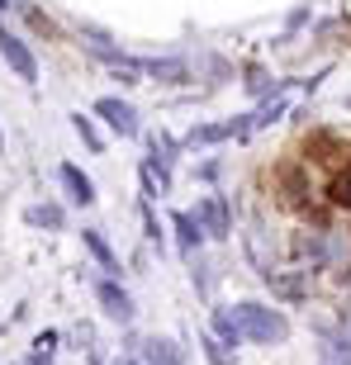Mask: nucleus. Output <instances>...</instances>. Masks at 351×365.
Returning a JSON list of instances; mask_svg holds the SVG:
<instances>
[{"label": "nucleus", "instance_id": "nucleus-5", "mask_svg": "<svg viewBox=\"0 0 351 365\" xmlns=\"http://www.w3.org/2000/svg\"><path fill=\"white\" fill-rule=\"evenodd\" d=\"M95 119H105L119 138H138V133H143L138 109L128 105V100H119V95H100V100H95Z\"/></svg>", "mask_w": 351, "mask_h": 365}, {"label": "nucleus", "instance_id": "nucleus-14", "mask_svg": "<svg viewBox=\"0 0 351 365\" xmlns=\"http://www.w3.org/2000/svg\"><path fill=\"white\" fill-rule=\"evenodd\" d=\"M24 218L34 223V228H48V232H62V228H67V214H62V204H34Z\"/></svg>", "mask_w": 351, "mask_h": 365}, {"label": "nucleus", "instance_id": "nucleus-24", "mask_svg": "<svg viewBox=\"0 0 351 365\" xmlns=\"http://www.w3.org/2000/svg\"><path fill=\"white\" fill-rule=\"evenodd\" d=\"M0 10H5V5H0Z\"/></svg>", "mask_w": 351, "mask_h": 365}, {"label": "nucleus", "instance_id": "nucleus-9", "mask_svg": "<svg viewBox=\"0 0 351 365\" xmlns=\"http://www.w3.org/2000/svg\"><path fill=\"white\" fill-rule=\"evenodd\" d=\"M81 242H86V252H91V257L100 261V271L119 280V275H123V266H119V257H114V247L105 242V232H100V228H81Z\"/></svg>", "mask_w": 351, "mask_h": 365}, {"label": "nucleus", "instance_id": "nucleus-3", "mask_svg": "<svg viewBox=\"0 0 351 365\" xmlns=\"http://www.w3.org/2000/svg\"><path fill=\"white\" fill-rule=\"evenodd\" d=\"M190 214L200 218V228H204L209 242H228L233 237V214H228V200H223V195H204V200H195Z\"/></svg>", "mask_w": 351, "mask_h": 365}, {"label": "nucleus", "instance_id": "nucleus-23", "mask_svg": "<svg viewBox=\"0 0 351 365\" xmlns=\"http://www.w3.org/2000/svg\"><path fill=\"white\" fill-rule=\"evenodd\" d=\"M0 152H5V133H0Z\"/></svg>", "mask_w": 351, "mask_h": 365}, {"label": "nucleus", "instance_id": "nucleus-18", "mask_svg": "<svg viewBox=\"0 0 351 365\" xmlns=\"http://www.w3.org/2000/svg\"><path fill=\"white\" fill-rule=\"evenodd\" d=\"M332 204H351V171L332 180Z\"/></svg>", "mask_w": 351, "mask_h": 365}, {"label": "nucleus", "instance_id": "nucleus-1", "mask_svg": "<svg viewBox=\"0 0 351 365\" xmlns=\"http://www.w3.org/2000/svg\"><path fill=\"white\" fill-rule=\"evenodd\" d=\"M233 313H238L247 341H257V346H280V341H290V318H285L280 309L257 304V299H243V304H233Z\"/></svg>", "mask_w": 351, "mask_h": 365}, {"label": "nucleus", "instance_id": "nucleus-8", "mask_svg": "<svg viewBox=\"0 0 351 365\" xmlns=\"http://www.w3.org/2000/svg\"><path fill=\"white\" fill-rule=\"evenodd\" d=\"M133 67L143 71V76H152V81H162V86H180L190 76V67L180 57H138Z\"/></svg>", "mask_w": 351, "mask_h": 365}, {"label": "nucleus", "instance_id": "nucleus-15", "mask_svg": "<svg viewBox=\"0 0 351 365\" xmlns=\"http://www.w3.org/2000/svg\"><path fill=\"white\" fill-rule=\"evenodd\" d=\"M200 351L209 365H238V346H228V341H218L214 332H204L200 337Z\"/></svg>", "mask_w": 351, "mask_h": 365}, {"label": "nucleus", "instance_id": "nucleus-22", "mask_svg": "<svg viewBox=\"0 0 351 365\" xmlns=\"http://www.w3.org/2000/svg\"><path fill=\"white\" fill-rule=\"evenodd\" d=\"M114 365H143V361H133V356H119V361H114Z\"/></svg>", "mask_w": 351, "mask_h": 365}, {"label": "nucleus", "instance_id": "nucleus-19", "mask_svg": "<svg viewBox=\"0 0 351 365\" xmlns=\"http://www.w3.org/2000/svg\"><path fill=\"white\" fill-rule=\"evenodd\" d=\"M218 171H223V162H218V157H209V162L195 166V176H200V180H218Z\"/></svg>", "mask_w": 351, "mask_h": 365}, {"label": "nucleus", "instance_id": "nucleus-16", "mask_svg": "<svg viewBox=\"0 0 351 365\" xmlns=\"http://www.w3.org/2000/svg\"><path fill=\"white\" fill-rule=\"evenodd\" d=\"M243 86L257 95V100H275V95H285V86H280V81H270L261 67H247V81H243Z\"/></svg>", "mask_w": 351, "mask_h": 365}, {"label": "nucleus", "instance_id": "nucleus-11", "mask_svg": "<svg viewBox=\"0 0 351 365\" xmlns=\"http://www.w3.org/2000/svg\"><path fill=\"white\" fill-rule=\"evenodd\" d=\"M138 356H143V365H185L180 361V346L166 341V337H148L138 346Z\"/></svg>", "mask_w": 351, "mask_h": 365}, {"label": "nucleus", "instance_id": "nucleus-7", "mask_svg": "<svg viewBox=\"0 0 351 365\" xmlns=\"http://www.w3.org/2000/svg\"><path fill=\"white\" fill-rule=\"evenodd\" d=\"M57 180H62V190H67V200L71 204H81V209H91L100 195H95V180L86 176L81 166H71V162H62L57 166Z\"/></svg>", "mask_w": 351, "mask_h": 365}, {"label": "nucleus", "instance_id": "nucleus-2", "mask_svg": "<svg viewBox=\"0 0 351 365\" xmlns=\"http://www.w3.org/2000/svg\"><path fill=\"white\" fill-rule=\"evenodd\" d=\"M95 304L105 309V318L109 323H119V327H128L138 318V304H133V294L123 289L114 275H105V280H95Z\"/></svg>", "mask_w": 351, "mask_h": 365}, {"label": "nucleus", "instance_id": "nucleus-20", "mask_svg": "<svg viewBox=\"0 0 351 365\" xmlns=\"http://www.w3.org/2000/svg\"><path fill=\"white\" fill-rule=\"evenodd\" d=\"M57 337H62V332H53V327H48V332H39V337H34V351H53Z\"/></svg>", "mask_w": 351, "mask_h": 365}, {"label": "nucleus", "instance_id": "nucleus-4", "mask_svg": "<svg viewBox=\"0 0 351 365\" xmlns=\"http://www.w3.org/2000/svg\"><path fill=\"white\" fill-rule=\"evenodd\" d=\"M0 57H5V67H10L19 81L39 86V57H34V48H29L19 34H10L5 24H0Z\"/></svg>", "mask_w": 351, "mask_h": 365}, {"label": "nucleus", "instance_id": "nucleus-10", "mask_svg": "<svg viewBox=\"0 0 351 365\" xmlns=\"http://www.w3.org/2000/svg\"><path fill=\"white\" fill-rule=\"evenodd\" d=\"M209 323H214V337L228 341V346H243V323H238V313H233V304H214V313H209Z\"/></svg>", "mask_w": 351, "mask_h": 365}, {"label": "nucleus", "instance_id": "nucleus-6", "mask_svg": "<svg viewBox=\"0 0 351 365\" xmlns=\"http://www.w3.org/2000/svg\"><path fill=\"white\" fill-rule=\"evenodd\" d=\"M171 228H176V242H180V261H195L200 257V242H204V228H200V218L190 214V209H176L171 214Z\"/></svg>", "mask_w": 351, "mask_h": 365}, {"label": "nucleus", "instance_id": "nucleus-12", "mask_svg": "<svg viewBox=\"0 0 351 365\" xmlns=\"http://www.w3.org/2000/svg\"><path fill=\"white\" fill-rule=\"evenodd\" d=\"M233 138V123H195L185 133V148H218Z\"/></svg>", "mask_w": 351, "mask_h": 365}, {"label": "nucleus", "instance_id": "nucleus-13", "mask_svg": "<svg viewBox=\"0 0 351 365\" xmlns=\"http://www.w3.org/2000/svg\"><path fill=\"white\" fill-rule=\"evenodd\" d=\"M71 128H76V138L86 143V152H95V157L105 152V133L95 128V114H81V109H76V114H71Z\"/></svg>", "mask_w": 351, "mask_h": 365}, {"label": "nucleus", "instance_id": "nucleus-17", "mask_svg": "<svg viewBox=\"0 0 351 365\" xmlns=\"http://www.w3.org/2000/svg\"><path fill=\"white\" fill-rule=\"evenodd\" d=\"M143 237H148V242H157V252H162V242H166L162 223H157V214H152V200H143Z\"/></svg>", "mask_w": 351, "mask_h": 365}, {"label": "nucleus", "instance_id": "nucleus-21", "mask_svg": "<svg viewBox=\"0 0 351 365\" xmlns=\"http://www.w3.org/2000/svg\"><path fill=\"white\" fill-rule=\"evenodd\" d=\"M48 356H53V351H34V356H29L24 365H53V361H48Z\"/></svg>", "mask_w": 351, "mask_h": 365}]
</instances>
